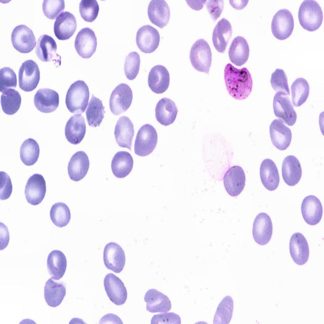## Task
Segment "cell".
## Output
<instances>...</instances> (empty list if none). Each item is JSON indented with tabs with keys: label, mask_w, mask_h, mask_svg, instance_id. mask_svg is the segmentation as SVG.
Here are the masks:
<instances>
[{
	"label": "cell",
	"mask_w": 324,
	"mask_h": 324,
	"mask_svg": "<svg viewBox=\"0 0 324 324\" xmlns=\"http://www.w3.org/2000/svg\"><path fill=\"white\" fill-rule=\"evenodd\" d=\"M224 77L229 94L236 100H244L251 93L253 80L247 68L238 69L228 63L224 68Z\"/></svg>",
	"instance_id": "obj_1"
},
{
	"label": "cell",
	"mask_w": 324,
	"mask_h": 324,
	"mask_svg": "<svg viewBox=\"0 0 324 324\" xmlns=\"http://www.w3.org/2000/svg\"><path fill=\"white\" fill-rule=\"evenodd\" d=\"M89 96V89L86 83L82 80L75 81L70 85L66 95L67 109L72 113H83L87 107Z\"/></svg>",
	"instance_id": "obj_2"
},
{
	"label": "cell",
	"mask_w": 324,
	"mask_h": 324,
	"mask_svg": "<svg viewBox=\"0 0 324 324\" xmlns=\"http://www.w3.org/2000/svg\"><path fill=\"white\" fill-rule=\"evenodd\" d=\"M298 19L301 26L304 29L309 31H315L322 22V9L315 1H304L299 9Z\"/></svg>",
	"instance_id": "obj_3"
},
{
	"label": "cell",
	"mask_w": 324,
	"mask_h": 324,
	"mask_svg": "<svg viewBox=\"0 0 324 324\" xmlns=\"http://www.w3.org/2000/svg\"><path fill=\"white\" fill-rule=\"evenodd\" d=\"M190 63L196 70L209 73L212 63V52L208 42L202 38L197 39L190 51Z\"/></svg>",
	"instance_id": "obj_4"
},
{
	"label": "cell",
	"mask_w": 324,
	"mask_h": 324,
	"mask_svg": "<svg viewBox=\"0 0 324 324\" xmlns=\"http://www.w3.org/2000/svg\"><path fill=\"white\" fill-rule=\"evenodd\" d=\"M155 129L150 124H145L139 130L135 141L134 151L136 155L145 156L154 150L157 142Z\"/></svg>",
	"instance_id": "obj_5"
},
{
	"label": "cell",
	"mask_w": 324,
	"mask_h": 324,
	"mask_svg": "<svg viewBox=\"0 0 324 324\" xmlns=\"http://www.w3.org/2000/svg\"><path fill=\"white\" fill-rule=\"evenodd\" d=\"M133 99V92L129 85L122 83L117 85L112 91L109 99V107L111 112L118 115L130 107Z\"/></svg>",
	"instance_id": "obj_6"
},
{
	"label": "cell",
	"mask_w": 324,
	"mask_h": 324,
	"mask_svg": "<svg viewBox=\"0 0 324 324\" xmlns=\"http://www.w3.org/2000/svg\"><path fill=\"white\" fill-rule=\"evenodd\" d=\"M294 26L293 15L290 11L285 9L279 10L275 13L271 24L273 35L279 40H284L290 36Z\"/></svg>",
	"instance_id": "obj_7"
},
{
	"label": "cell",
	"mask_w": 324,
	"mask_h": 324,
	"mask_svg": "<svg viewBox=\"0 0 324 324\" xmlns=\"http://www.w3.org/2000/svg\"><path fill=\"white\" fill-rule=\"evenodd\" d=\"M18 78L21 90L25 92L34 90L40 79V71L36 63L32 60L23 62L19 70Z\"/></svg>",
	"instance_id": "obj_8"
},
{
	"label": "cell",
	"mask_w": 324,
	"mask_h": 324,
	"mask_svg": "<svg viewBox=\"0 0 324 324\" xmlns=\"http://www.w3.org/2000/svg\"><path fill=\"white\" fill-rule=\"evenodd\" d=\"M273 108L275 115L289 126L297 120V113L289 97L285 93L277 92L274 96Z\"/></svg>",
	"instance_id": "obj_9"
},
{
	"label": "cell",
	"mask_w": 324,
	"mask_h": 324,
	"mask_svg": "<svg viewBox=\"0 0 324 324\" xmlns=\"http://www.w3.org/2000/svg\"><path fill=\"white\" fill-rule=\"evenodd\" d=\"M11 42L14 48L21 53H28L36 45L32 30L25 25L16 26L11 33Z\"/></svg>",
	"instance_id": "obj_10"
},
{
	"label": "cell",
	"mask_w": 324,
	"mask_h": 324,
	"mask_svg": "<svg viewBox=\"0 0 324 324\" xmlns=\"http://www.w3.org/2000/svg\"><path fill=\"white\" fill-rule=\"evenodd\" d=\"M103 261L107 269L116 273H120L123 270L126 263L124 250L117 243H108L104 249Z\"/></svg>",
	"instance_id": "obj_11"
},
{
	"label": "cell",
	"mask_w": 324,
	"mask_h": 324,
	"mask_svg": "<svg viewBox=\"0 0 324 324\" xmlns=\"http://www.w3.org/2000/svg\"><path fill=\"white\" fill-rule=\"evenodd\" d=\"M136 42L141 52L149 54L153 52L158 48L160 35L156 29L151 25H145L138 30Z\"/></svg>",
	"instance_id": "obj_12"
},
{
	"label": "cell",
	"mask_w": 324,
	"mask_h": 324,
	"mask_svg": "<svg viewBox=\"0 0 324 324\" xmlns=\"http://www.w3.org/2000/svg\"><path fill=\"white\" fill-rule=\"evenodd\" d=\"M104 286L110 300L116 305L124 304L128 297L127 289L122 280L112 273L106 274Z\"/></svg>",
	"instance_id": "obj_13"
},
{
	"label": "cell",
	"mask_w": 324,
	"mask_h": 324,
	"mask_svg": "<svg viewBox=\"0 0 324 324\" xmlns=\"http://www.w3.org/2000/svg\"><path fill=\"white\" fill-rule=\"evenodd\" d=\"M97 38L94 31L89 28H82L77 34L74 47L77 54L83 58H90L97 47Z\"/></svg>",
	"instance_id": "obj_14"
},
{
	"label": "cell",
	"mask_w": 324,
	"mask_h": 324,
	"mask_svg": "<svg viewBox=\"0 0 324 324\" xmlns=\"http://www.w3.org/2000/svg\"><path fill=\"white\" fill-rule=\"evenodd\" d=\"M273 231L272 223L270 216L262 212L258 214L253 223L252 234L255 241L264 246L270 241Z\"/></svg>",
	"instance_id": "obj_15"
},
{
	"label": "cell",
	"mask_w": 324,
	"mask_h": 324,
	"mask_svg": "<svg viewBox=\"0 0 324 324\" xmlns=\"http://www.w3.org/2000/svg\"><path fill=\"white\" fill-rule=\"evenodd\" d=\"M246 183V176L242 168L239 166L230 167L223 178L225 189L231 196H238L243 190Z\"/></svg>",
	"instance_id": "obj_16"
},
{
	"label": "cell",
	"mask_w": 324,
	"mask_h": 324,
	"mask_svg": "<svg viewBox=\"0 0 324 324\" xmlns=\"http://www.w3.org/2000/svg\"><path fill=\"white\" fill-rule=\"evenodd\" d=\"M46 192V181L42 175L34 174L29 177L25 188V197L29 204L33 206L40 204Z\"/></svg>",
	"instance_id": "obj_17"
},
{
	"label": "cell",
	"mask_w": 324,
	"mask_h": 324,
	"mask_svg": "<svg viewBox=\"0 0 324 324\" xmlns=\"http://www.w3.org/2000/svg\"><path fill=\"white\" fill-rule=\"evenodd\" d=\"M269 133L273 145L280 150L287 149L292 140V132L280 119H275L271 123Z\"/></svg>",
	"instance_id": "obj_18"
},
{
	"label": "cell",
	"mask_w": 324,
	"mask_h": 324,
	"mask_svg": "<svg viewBox=\"0 0 324 324\" xmlns=\"http://www.w3.org/2000/svg\"><path fill=\"white\" fill-rule=\"evenodd\" d=\"M77 26L74 16L68 11L61 13L56 18L54 24V32L59 40H66L74 33Z\"/></svg>",
	"instance_id": "obj_19"
},
{
	"label": "cell",
	"mask_w": 324,
	"mask_h": 324,
	"mask_svg": "<svg viewBox=\"0 0 324 324\" xmlns=\"http://www.w3.org/2000/svg\"><path fill=\"white\" fill-rule=\"evenodd\" d=\"M322 206L320 200L315 196H306L301 205V213L304 221L310 225L318 224L322 216Z\"/></svg>",
	"instance_id": "obj_20"
},
{
	"label": "cell",
	"mask_w": 324,
	"mask_h": 324,
	"mask_svg": "<svg viewBox=\"0 0 324 324\" xmlns=\"http://www.w3.org/2000/svg\"><path fill=\"white\" fill-rule=\"evenodd\" d=\"M290 253L294 262L299 265L305 264L309 256V249L305 236L300 232L294 233L289 244Z\"/></svg>",
	"instance_id": "obj_21"
},
{
	"label": "cell",
	"mask_w": 324,
	"mask_h": 324,
	"mask_svg": "<svg viewBox=\"0 0 324 324\" xmlns=\"http://www.w3.org/2000/svg\"><path fill=\"white\" fill-rule=\"evenodd\" d=\"M58 93L51 89H39L34 96V104L36 109L43 113H51L59 105Z\"/></svg>",
	"instance_id": "obj_22"
},
{
	"label": "cell",
	"mask_w": 324,
	"mask_h": 324,
	"mask_svg": "<svg viewBox=\"0 0 324 324\" xmlns=\"http://www.w3.org/2000/svg\"><path fill=\"white\" fill-rule=\"evenodd\" d=\"M147 14L151 22L160 28L167 26L169 22L170 10L164 0L151 1L148 5Z\"/></svg>",
	"instance_id": "obj_23"
},
{
	"label": "cell",
	"mask_w": 324,
	"mask_h": 324,
	"mask_svg": "<svg viewBox=\"0 0 324 324\" xmlns=\"http://www.w3.org/2000/svg\"><path fill=\"white\" fill-rule=\"evenodd\" d=\"M57 46L54 39L47 34H43L38 38L35 47L37 57L43 62L61 61V56L56 53Z\"/></svg>",
	"instance_id": "obj_24"
},
{
	"label": "cell",
	"mask_w": 324,
	"mask_h": 324,
	"mask_svg": "<svg viewBox=\"0 0 324 324\" xmlns=\"http://www.w3.org/2000/svg\"><path fill=\"white\" fill-rule=\"evenodd\" d=\"M90 167L87 154L83 151H78L71 156L68 164V174L70 179L78 181L87 175Z\"/></svg>",
	"instance_id": "obj_25"
},
{
	"label": "cell",
	"mask_w": 324,
	"mask_h": 324,
	"mask_svg": "<svg viewBox=\"0 0 324 324\" xmlns=\"http://www.w3.org/2000/svg\"><path fill=\"white\" fill-rule=\"evenodd\" d=\"M134 133V125L130 119L126 116L120 117L114 130L115 138L118 146L131 150Z\"/></svg>",
	"instance_id": "obj_26"
},
{
	"label": "cell",
	"mask_w": 324,
	"mask_h": 324,
	"mask_svg": "<svg viewBox=\"0 0 324 324\" xmlns=\"http://www.w3.org/2000/svg\"><path fill=\"white\" fill-rule=\"evenodd\" d=\"M148 84L155 93L161 94L166 92L170 84V74L167 69L161 65L153 66L148 74Z\"/></svg>",
	"instance_id": "obj_27"
},
{
	"label": "cell",
	"mask_w": 324,
	"mask_h": 324,
	"mask_svg": "<svg viewBox=\"0 0 324 324\" xmlns=\"http://www.w3.org/2000/svg\"><path fill=\"white\" fill-rule=\"evenodd\" d=\"M86 126L84 117L81 114L72 116L66 123L65 135L67 141L72 144H78L86 134Z\"/></svg>",
	"instance_id": "obj_28"
},
{
	"label": "cell",
	"mask_w": 324,
	"mask_h": 324,
	"mask_svg": "<svg viewBox=\"0 0 324 324\" xmlns=\"http://www.w3.org/2000/svg\"><path fill=\"white\" fill-rule=\"evenodd\" d=\"M144 300L146 303V310L149 312H166L171 309L172 304L168 297L155 289L148 290Z\"/></svg>",
	"instance_id": "obj_29"
},
{
	"label": "cell",
	"mask_w": 324,
	"mask_h": 324,
	"mask_svg": "<svg viewBox=\"0 0 324 324\" xmlns=\"http://www.w3.org/2000/svg\"><path fill=\"white\" fill-rule=\"evenodd\" d=\"M232 34L230 23L223 18L215 26L212 35V41L216 50L221 53L225 52Z\"/></svg>",
	"instance_id": "obj_30"
},
{
	"label": "cell",
	"mask_w": 324,
	"mask_h": 324,
	"mask_svg": "<svg viewBox=\"0 0 324 324\" xmlns=\"http://www.w3.org/2000/svg\"><path fill=\"white\" fill-rule=\"evenodd\" d=\"M260 175L261 182L266 189L273 191L278 187L279 176L277 167L272 159L266 158L262 161Z\"/></svg>",
	"instance_id": "obj_31"
},
{
	"label": "cell",
	"mask_w": 324,
	"mask_h": 324,
	"mask_svg": "<svg viewBox=\"0 0 324 324\" xmlns=\"http://www.w3.org/2000/svg\"><path fill=\"white\" fill-rule=\"evenodd\" d=\"M155 113L157 122L162 125L167 126L174 122L178 109L173 101L169 98H163L157 102Z\"/></svg>",
	"instance_id": "obj_32"
},
{
	"label": "cell",
	"mask_w": 324,
	"mask_h": 324,
	"mask_svg": "<svg viewBox=\"0 0 324 324\" xmlns=\"http://www.w3.org/2000/svg\"><path fill=\"white\" fill-rule=\"evenodd\" d=\"M302 176V169L297 158L294 155H288L283 160L282 176L285 182L289 186L296 185Z\"/></svg>",
	"instance_id": "obj_33"
},
{
	"label": "cell",
	"mask_w": 324,
	"mask_h": 324,
	"mask_svg": "<svg viewBox=\"0 0 324 324\" xmlns=\"http://www.w3.org/2000/svg\"><path fill=\"white\" fill-rule=\"evenodd\" d=\"M250 48L247 40L241 36L235 37L232 40L228 51L230 61L238 66L245 64L248 60Z\"/></svg>",
	"instance_id": "obj_34"
},
{
	"label": "cell",
	"mask_w": 324,
	"mask_h": 324,
	"mask_svg": "<svg viewBox=\"0 0 324 324\" xmlns=\"http://www.w3.org/2000/svg\"><path fill=\"white\" fill-rule=\"evenodd\" d=\"M66 295V287L62 282H56L49 278L44 287V297L47 304L56 307L62 302Z\"/></svg>",
	"instance_id": "obj_35"
},
{
	"label": "cell",
	"mask_w": 324,
	"mask_h": 324,
	"mask_svg": "<svg viewBox=\"0 0 324 324\" xmlns=\"http://www.w3.org/2000/svg\"><path fill=\"white\" fill-rule=\"evenodd\" d=\"M134 161L131 154L125 151L116 152L111 161V170L118 178L127 176L132 170Z\"/></svg>",
	"instance_id": "obj_36"
},
{
	"label": "cell",
	"mask_w": 324,
	"mask_h": 324,
	"mask_svg": "<svg viewBox=\"0 0 324 324\" xmlns=\"http://www.w3.org/2000/svg\"><path fill=\"white\" fill-rule=\"evenodd\" d=\"M66 267V258L62 252L55 250L50 253L47 258V268L53 279L59 280L61 278Z\"/></svg>",
	"instance_id": "obj_37"
},
{
	"label": "cell",
	"mask_w": 324,
	"mask_h": 324,
	"mask_svg": "<svg viewBox=\"0 0 324 324\" xmlns=\"http://www.w3.org/2000/svg\"><path fill=\"white\" fill-rule=\"evenodd\" d=\"M1 103L3 111L8 115H13L19 110L21 103L19 93L12 89H8L2 92Z\"/></svg>",
	"instance_id": "obj_38"
},
{
	"label": "cell",
	"mask_w": 324,
	"mask_h": 324,
	"mask_svg": "<svg viewBox=\"0 0 324 324\" xmlns=\"http://www.w3.org/2000/svg\"><path fill=\"white\" fill-rule=\"evenodd\" d=\"M104 113L102 101L93 95L86 112L88 125L92 127L99 126L104 118Z\"/></svg>",
	"instance_id": "obj_39"
},
{
	"label": "cell",
	"mask_w": 324,
	"mask_h": 324,
	"mask_svg": "<svg viewBox=\"0 0 324 324\" xmlns=\"http://www.w3.org/2000/svg\"><path fill=\"white\" fill-rule=\"evenodd\" d=\"M39 155V147L37 142L32 138L25 140L20 149V156L22 163L30 166L37 161Z\"/></svg>",
	"instance_id": "obj_40"
},
{
	"label": "cell",
	"mask_w": 324,
	"mask_h": 324,
	"mask_svg": "<svg viewBox=\"0 0 324 324\" xmlns=\"http://www.w3.org/2000/svg\"><path fill=\"white\" fill-rule=\"evenodd\" d=\"M309 85L304 78H297L291 85L292 99L295 107L301 106L307 100L309 94Z\"/></svg>",
	"instance_id": "obj_41"
},
{
	"label": "cell",
	"mask_w": 324,
	"mask_h": 324,
	"mask_svg": "<svg viewBox=\"0 0 324 324\" xmlns=\"http://www.w3.org/2000/svg\"><path fill=\"white\" fill-rule=\"evenodd\" d=\"M233 300L230 296H225L218 305L214 315V324L229 323L233 314Z\"/></svg>",
	"instance_id": "obj_42"
},
{
	"label": "cell",
	"mask_w": 324,
	"mask_h": 324,
	"mask_svg": "<svg viewBox=\"0 0 324 324\" xmlns=\"http://www.w3.org/2000/svg\"><path fill=\"white\" fill-rule=\"evenodd\" d=\"M50 216L52 222L58 227L66 226L71 219L69 207L62 202L55 203L52 206Z\"/></svg>",
	"instance_id": "obj_43"
},
{
	"label": "cell",
	"mask_w": 324,
	"mask_h": 324,
	"mask_svg": "<svg viewBox=\"0 0 324 324\" xmlns=\"http://www.w3.org/2000/svg\"><path fill=\"white\" fill-rule=\"evenodd\" d=\"M99 11V5L95 0H82L80 2L79 13L85 21H94L98 16Z\"/></svg>",
	"instance_id": "obj_44"
},
{
	"label": "cell",
	"mask_w": 324,
	"mask_h": 324,
	"mask_svg": "<svg viewBox=\"0 0 324 324\" xmlns=\"http://www.w3.org/2000/svg\"><path fill=\"white\" fill-rule=\"evenodd\" d=\"M140 65V57L136 52L130 53L126 57L124 64V71L127 78L134 79L137 76Z\"/></svg>",
	"instance_id": "obj_45"
},
{
	"label": "cell",
	"mask_w": 324,
	"mask_h": 324,
	"mask_svg": "<svg viewBox=\"0 0 324 324\" xmlns=\"http://www.w3.org/2000/svg\"><path fill=\"white\" fill-rule=\"evenodd\" d=\"M270 84L275 91L285 93L288 96L290 95L287 76L282 69L277 68L272 73Z\"/></svg>",
	"instance_id": "obj_46"
},
{
	"label": "cell",
	"mask_w": 324,
	"mask_h": 324,
	"mask_svg": "<svg viewBox=\"0 0 324 324\" xmlns=\"http://www.w3.org/2000/svg\"><path fill=\"white\" fill-rule=\"evenodd\" d=\"M0 91L15 88L17 86V76L14 70L9 67L2 68L0 70Z\"/></svg>",
	"instance_id": "obj_47"
},
{
	"label": "cell",
	"mask_w": 324,
	"mask_h": 324,
	"mask_svg": "<svg viewBox=\"0 0 324 324\" xmlns=\"http://www.w3.org/2000/svg\"><path fill=\"white\" fill-rule=\"evenodd\" d=\"M65 8V2L61 0H45L43 3L44 15L49 19H54Z\"/></svg>",
	"instance_id": "obj_48"
},
{
	"label": "cell",
	"mask_w": 324,
	"mask_h": 324,
	"mask_svg": "<svg viewBox=\"0 0 324 324\" xmlns=\"http://www.w3.org/2000/svg\"><path fill=\"white\" fill-rule=\"evenodd\" d=\"M181 323L180 316L174 312H163L153 315L151 319V323Z\"/></svg>",
	"instance_id": "obj_49"
},
{
	"label": "cell",
	"mask_w": 324,
	"mask_h": 324,
	"mask_svg": "<svg viewBox=\"0 0 324 324\" xmlns=\"http://www.w3.org/2000/svg\"><path fill=\"white\" fill-rule=\"evenodd\" d=\"M206 8L211 17L215 22L221 15L224 7L223 1H206Z\"/></svg>",
	"instance_id": "obj_50"
},
{
	"label": "cell",
	"mask_w": 324,
	"mask_h": 324,
	"mask_svg": "<svg viewBox=\"0 0 324 324\" xmlns=\"http://www.w3.org/2000/svg\"><path fill=\"white\" fill-rule=\"evenodd\" d=\"M13 186L9 176L5 172H1V199L6 200L10 197Z\"/></svg>",
	"instance_id": "obj_51"
},
{
	"label": "cell",
	"mask_w": 324,
	"mask_h": 324,
	"mask_svg": "<svg viewBox=\"0 0 324 324\" xmlns=\"http://www.w3.org/2000/svg\"><path fill=\"white\" fill-rule=\"evenodd\" d=\"M122 323L123 321L121 319L116 315L113 314H107L102 317L99 321V323Z\"/></svg>",
	"instance_id": "obj_52"
},
{
	"label": "cell",
	"mask_w": 324,
	"mask_h": 324,
	"mask_svg": "<svg viewBox=\"0 0 324 324\" xmlns=\"http://www.w3.org/2000/svg\"><path fill=\"white\" fill-rule=\"evenodd\" d=\"M248 1H229V3L235 9L241 10L244 9L247 5Z\"/></svg>",
	"instance_id": "obj_53"
},
{
	"label": "cell",
	"mask_w": 324,
	"mask_h": 324,
	"mask_svg": "<svg viewBox=\"0 0 324 324\" xmlns=\"http://www.w3.org/2000/svg\"><path fill=\"white\" fill-rule=\"evenodd\" d=\"M206 1H186L188 5L193 9L195 10H199L202 9Z\"/></svg>",
	"instance_id": "obj_54"
}]
</instances>
